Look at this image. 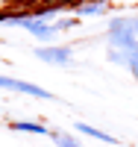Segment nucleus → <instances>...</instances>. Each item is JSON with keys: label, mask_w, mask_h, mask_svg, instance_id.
Listing matches in <instances>:
<instances>
[{"label": "nucleus", "mask_w": 138, "mask_h": 147, "mask_svg": "<svg viewBox=\"0 0 138 147\" xmlns=\"http://www.w3.org/2000/svg\"><path fill=\"white\" fill-rule=\"evenodd\" d=\"M129 27H132V32H135V38H138V15H135V18H129Z\"/></svg>", "instance_id": "obj_11"}, {"label": "nucleus", "mask_w": 138, "mask_h": 147, "mask_svg": "<svg viewBox=\"0 0 138 147\" xmlns=\"http://www.w3.org/2000/svg\"><path fill=\"white\" fill-rule=\"evenodd\" d=\"M21 27L27 30L30 35H35V38H41V41H50V38H53V35L59 32V30L53 27V24H47V21H41V18H27V21L21 24Z\"/></svg>", "instance_id": "obj_4"}, {"label": "nucleus", "mask_w": 138, "mask_h": 147, "mask_svg": "<svg viewBox=\"0 0 138 147\" xmlns=\"http://www.w3.org/2000/svg\"><path fill=\"white\" fill-rule=\"evenodd\" d=\"M0 88L6 91H18V94H27V97H38V100H53V94L41 85H32V82H24V80H15V77H3L0 74Z\"/></svg>", "instance_id": "obj_2"}, {"label": "nucleus", "mask_w": 138, "mask_h": 147, "mask_svg": "<svg viewBox=\"0 0 138 147\" xmlns=\"http://www.w3.org/2000/svg\"><path fill=\"white\" fill-rule=\"evenodd\" d=\"M38 3H41V0H15V6H18V9H35Z\"/></svg>", "instance_id": "obj_10"}, {"label": "nucleus", "mask_w": 138, "mask_h": 147, "mask_svg": "<svg viewBox=\"0 0 138 147\" xmlns=\"http://www.w3.org/2000/svg\"><path fill=\"white\" fill-rule=\"evenodd\" d=\"M77 18H85V15H103L109 12V0H85V3H77L71 9Z\"/></svg>", "instance_id": "obj_5"}, {"label": "nucleus", "mask_w": 138, "mask_h": 147, "mask_svg": "<svg viewBox=\"0 0 138 147\" xmlns=\"http://www.w3.org/2000/svg\"><path fill=\"white\" fill-rule=\"evenodd\" d=\"M73 129H77V132H85L88 138H97V141H106V144H118V138H115V136H109V132L97 129V127H88L85 121H77V124H73Z\"/></svg>", "instance_id": "obj_6"}, {"label": "nucleus", "mask_w": 138, "mask_h": 147, "mask_svg": "<svg viewBox=\"0 0 138 147\" xmlns=\"http://www.w3.org/2000/svg\"><path fill=\"white\" fill-rule=\"evenodd\" d=\"M12 129L15 132H38V136H50V129L41 124H35V121H12Z\"/></svg>", "instance_id": "obj_7"}, {"label": "nucleus", "mask_w": 138, "mask_h": 147, "mask_svg": "<svg viewBox=\"0 0 138 147\" xmlns=\"http://www.w3.org/2000/svg\"><path fill=\"white\" fill-rule=\"evenodd\" d=\"M77 24H79V18H59V21L53 24V27H56L59 32H65V30H73Z\"/></svg>", "instance_id": "obj_9"}, {"label": "nucleus", "mask_w": 138, "mask_h": 147, "mask_svg": "<svg viewBox=\"0 0 138 147\" xmlns=\"http://www.w3.org/2000/svg\"><path fill=\"white\" fill-rule=\"evenodd\" d=\"M109 47H118V50L127 53H138V38L129 27V18H112L109 21Z\"/></svg>", "instance_id": "obj_1"}, {"label": "nucleus", "mask_w": 138, "mask_h": 147, "mask_svg": "<svg viewBox=\"0 0 138 147\" xmlns=\"http://www.w3.org/2000/svg\"><path fill=\"white\" fill-rule=\"evenodd\" d=\"M50 138H53L59 147H79V141L73 136H65V132H59V129H50Z\"/></svg>", "instance_id": "obj_8"}, {"label": "nucleus", "mask_w": 138, "mask_h": 147, "mask_svg": "<svg viewBox=\"0 0 138 147\" xmlns=\"http://www.w3.org/2000/svg\"><path fill=\"white\" fill-rule=\"evenodd\" d=\"M35 56L41 62H50V65H71V47H59V44H50V47H35Z\"/></svg>", "instance_id": "obj_3"}]
</instances>
